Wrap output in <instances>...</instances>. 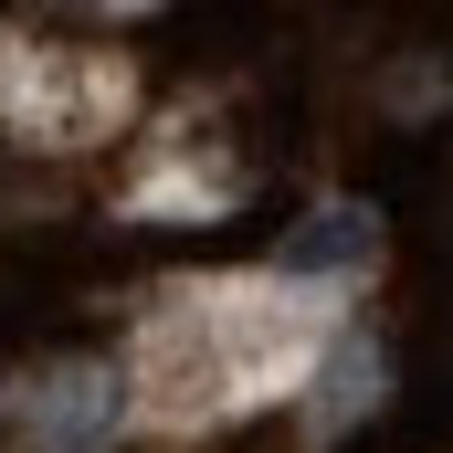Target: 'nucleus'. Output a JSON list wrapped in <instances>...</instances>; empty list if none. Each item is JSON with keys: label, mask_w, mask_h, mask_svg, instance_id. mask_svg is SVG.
I'll return each mask as SVG.
<instances>
[{"label": "nucleus", "mask_w": 453, "mask_h": 453, "mask_svg": "<svg viewBox=\"0 0 453 453\" xmlns=\"http://www.w3.org/2000/svg\"><path fill=\"white\" fill-rule=\"evenodd\" d=\"M358 253H369V211H317V232L285 242L296 274H317V264H358Z\"/></svg>", "instance_id": "obj_1"}]
</instances>
